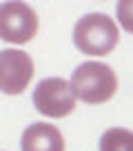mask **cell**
Returning a JSON list of instances; mask_svg holds the SVG:
<instances>
[{"instance_id":"1","label":"cell","mask_w":133,"mask_h":151,"mask_svg":"<svg viewBox=\"0 0 133 151\" xmlns=\"http://www.w3.org/2000/svg\"><path fill=\"white\" fill-rule=\"evenodd\" d=\"M76 100H82L87 104H102L109 102L118 91V76L113 67L98 60H87L76 67L69 80Z\"/></svg>"},{"instance_id":"5","label":"cell","mask_w":133,"mask_h":151,"mask_svg":"<svg viewBox=\"0 0 133 151\" xmlns=\"http://www.w3.org/2000/svg\"><path fill=\"white\" fill-rule=\"evenodd\" d=\"M36 65L33 58L22 49H2L0 51V91L7 96H18L29 87Z\"/></svg>"},{"instance_id":"3","label":"cell","mask_w":133,"mask_h":151,"mask_svg":"<svg viewBox=\"0 0 133 151\" xmlns=\"http://www.w3.org/2000/svg\"><path fill=\"white\" fill-rule=\"evenodd\" d=\"M40 20L31 5L22 0H7L0 5V40L27 45L38 33Z\"/></svg>"},{"instance_id":"2","label":"cell","mask_w":133,"mask_h":151,"mask_svg":"<svg viewBox=\"0 0 133 151\" xmlns=\"http://www.w3.org/2000/svg\"><path fill=\"white\" fill-rule=\"evenodd\" d=\"M120 42V29L107 14H87L73 27V45L87 56H107Z\"/></svg>"},{"instance_id":"8","label":"cell","mask_w":133,"mask_h":151,"mask_svg":"<svg viewBox=\"0 0 133 151\" xmlns=\"http://www.w3.org/2000/svg\"><path fill=\"white\" fill-rule=\"evenodd\" d=\"M118 16H120V22H122L124 31H131V2L129 0L118 5Z\"/></svg>"},{"instance_id":"4","label":"cell","mask_w":133,"mask_h":151,"mask_svg":"<svg viewBox=\"0 0 133 151\" xmlns=\"http://www.w3.org/2000/svg\"><path fill=\"white\" fill-rule=\"evenodd\" d=\"M33 107L47 118H64L76 109V96L64 78H44L33 89Z\"/></svg>"},{"instance_id":"6","label":"cell","mask_w":133,"mask_h":151,"mask_svg":"<svg viewBox=\"0 0 133 151\" xmlns=\"http://www.w3.org/2000/svg\"><path fill=\"white\" fill-rule=\"evenodd\" d=\"M22 151H64V138L56 124L33 122L22 131Z\"/></svg>"},{"instance_id":"7","label":"cell","mask_w":133,"mask_h":151,"mask_svg":"<svg viewBox=\"0 0 133 151\" xmlns=\"http://www.w3.org/2000/svg\"><path fill=\"white\" fill-rule=\"evenodd\" d=\"M100 151H133V133L127 127H111L100 136Z\"/></svg>"}]
</instances>
